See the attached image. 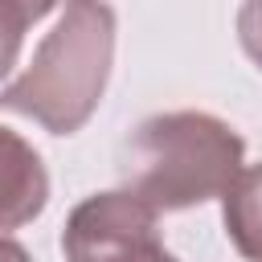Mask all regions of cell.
Here are the masks:
<instances>
[{
    "label": "cell",
    "instance_id": "1",
    "mask_svg": "<svg viewBox=\"0 0 262 262\" xmlns=\"http://www.w3.org/2000/svg\"><path fill=\"white\" fill-rule=\"evenodd\" d=\"M111 66L115 8L106 0H66V12L41 37L33 61L0 90V111L33 119L49 135H74L98 111Z\"/></svg>",
    "mask_w": 262,
    "mask_h": 262
},
{
    "label": "cell",
    "instance_id": "2",
    "mask_svg": "<svg viewBox=\"0 0 262 262\" xmlns=\"http://www.w3.org/2000/svg\"><path fill=\"white\" fill-rule=\"evenodd\" d=\"M246 168V139L209 111L147 115L123 143V188L160 213L192 209L221 196Z\"/></svg>",
    "mask_w": 262,
    "mask_h": 262
},
{
    "label": "cell",
    "instance_id": "3",
    "mask_svg": "<svg viewBox=\"0 0 262 262\" xmlns=\"http://www.w3.org/2000/svg\"><path fill=\"white\" fill-rule=\"evenodd\" d=\"M66 262H176L160 242V209L131 188L94 192L66 217Z\"/></svg>",
    "mask_w": 262,
    "mask_h": 262
},
{
    "label": "cell",
    "instance_id": "4",
    "mask_svg": "<svg viewBox=\"0 0 262 262\" xmlns=\"http://www.w3.org/2000/svg\"><path fill=\"white\" fill-rule=\"evenodd\" d=\"M49 205V172L41 151L0 123V229H20Z\"/></svg>",
    "mask_w": 262,
    "mask_h": 262
},
{
    "label": "cell",
    "instance_id": "5",
    "mask_svg": "<svg viewBox=\"0 0 262 262\" xmlns=\"http://www.w3.org/2000/svg\"><path fill=\"white\" fill-rule=\"evenodd\" d=\"M221 221L233 250L246 262H262V164L237 172V180L221 192Z\"/></svg>",
    "mask_w": 262,
    "mask_h": 262
},
{
    "label": "cell",
    "instance_id": "6",
    "mask_svg": "<svg viewBox=\"0 0 262 262\" xmlns=\"http://www.w3.org/2000/svg\"><path fill=\"white\" fill-rule=\"evenodd\" d=\"M29 25H33V16L16 0H0V78H8V70L16 66Z\"/></svg>",
    "mask_w": 262,
    "mask_h": 262
},
{
    "label": "cell",
    "instance_id": "7",
    "mask_svg": "<svg viewBox=\"0 0 262 262\" xmlns=\"http://www.w3.org/2000/svg\"><path fill=\"white\" fill-rule=\"evenodd\" d=\"M237 41L246 57L262 70V0H242L237 8Z\"/></svg>",
    "mask_w": 262,
    "mask_h": 262
},
{
    "label": "cell",
    "instance_id": "8",
    "mask_svg": "<svg viewBox=\"0 0 262 262\" xmlns=\"http://www.w3.org/2000/svg\"><path fill=\"white\" fill-rule=\"evenodd\" d=\"M0 262H33V258H29V250H25L20 242L0 237Z\"/></svg>",
    "mask_w": 262,
    "mask_h": 262
},
{
    "label": "cell",
    "instance_id": "9",
    "mask_svg": "<svg viewBox=\"0 0 262 262\" xmlns=\"http://www.w3.org/2000/svg\"><path fill=\"white\" fill-rule=\"evenodd\" d=\"M16 4H20V8L33 16V25H37V20H41V16H49V12H53L61 0H16Z\"/></svg>",
    "mask_w": 262,
    "mask_h": 262
}]
</instances>
